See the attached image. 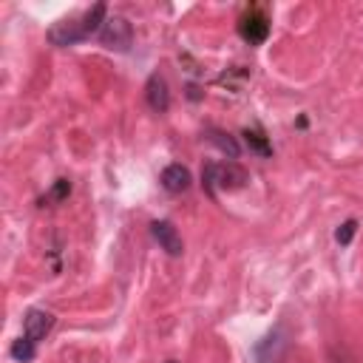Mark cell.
I'll return each instance as SVG.
<instances>
[{
    "label": "cell",
    "instance_id": "obj_13",
    "mask_svg": "<svg viewBox=\"0 0 363 363\" xmlns=\"http://www.w3.org/2000/svg\"><path fill=\"white\" fill-rule=\"evenodd\" d=\"M69 194H71V182H69V179H57V182H54V188L49 191V196H43V199H40V205H54V202H63Z\"/></svg>",
    "mask_w": 363,
    "mask_h": 363
},
{
    "label": "cell",
    "instance_id": "obj_1",
    "mask_svg": "<svg viewBox=\"0 0 363 363\" xmlns=\"http://www.w3.org/2000/svg\"><path fill=\"white\" fill-rule=\"evenodd\" d=\"M202 179H205L208 194H216V188H225V191H239V188H244L247 173H244L236 162H225V165L210 162V165H205Z\"/></svg>",
    "mask_w": 363,
    "mask_h": 363
},
{
    "label": "cell",
    "instance_id": "obj_14",
    "mask_svg": "<svg viewBox=\"0 0 363 363\" xmlns=\"http://www.w3.org/2000/svg\"><path fill=\"white\" fill-rule=\"evenodd\" d=\"M355 233H357V222H355V219H349V222H343V225L335 230V242H338L340 247H346V244H352Z\"/></svg>",
    "mask_w": 363,
    "mask_h": 363
},
{
    "label": "cell",
    "instance_id": "obj_7",
    "mask_svg": "<svg viewBox=\"0 0 363 363\" xmlns=\"http://www.w3.org/2000/svg\"><path fill=\"white\" fill-rule=\"evenodd\" d=\"M191 182H194V176L185 165H167L162 170V188L167 194H185L191 188Z\"/></svg>",
    "mask_w": 363,
    "mask_h": 363
},
{
    "label": "cell",
    "instance_id": "obj_12",
    "mask_svg": "<svg viewBox=\"0 0 363 363\" xmlns=\"http://www.w3.org/2000/svg\"><path fill=\"white\" fill-rule=\"evenodd\" d=\"M9 355H12L15 360H20V363H32V360L37 357V343H35V340H29V338L23 335V338H18V340L12 343Z\"/></svg>",
    "mask_w": 363,
    "mask_h": 363
},
{
    "label": "cell",
    "instance_id": "obj_16",
    "mask_svg": "<svg viewBox=\"0 0 363 363\" xmlns=\"http://www.w3.org/2000/svg\"><path fill=\"white\" fill-rule=\"evenodd\" d=\"M188 97H191V100H199L202 94H199V88H196V85H188Z\"/></svg>",
    "mask_w": 363,
    "mask_h": 363
},
{
    "label": "cell",
    "instance_id": "obj_17",
    "mask_svg": "<svg viewBox=\"0 0 363 363\" xmlns=\"http://www.w3.org/2000/svg\"><path fill=\"white\" fill-rule=\"evenodd\" d=\"M167 363H176V360H167Z\"/></svg>",
    "mask_w": 363,
    "mask_h": 363
},
{
    "label": "cell",
    "instance_id": "obj_4",
    "mask_svg": "<svg viewBox=\"0 0 363 363\" xmlns=\"http://www.w3.org/2000/svg\"><path fill=\"white\" fill-rule=\"evenodd\" d=\"M150 236L159 242V247L167 253V256H173V258H179L182 253H185V242H182V236H179V230L170 225V222H153L150 225Z\"/></svg>",
    "mask_w": 363,
    "mask_h": 363
},
{
    "label": "cell",
    "instance_id": "obj_2",
    "mask_svg": "<svg viewBox=\"0 0 363 363\" xmlns=\"http://www.w3.org/2000/svg\"><path fill=\"white\" fill-rule=\"evenodd\" d=\"M100 40L105 49H114V52H128L133 46V29L125 18H108L102 32H100Z\"/></svg>",
    "mask_w": 363,
    "mask_h": 363
},
{
    "label": "cell",
    "instance_id": "obj_10",
    "mask_svg": "<svg viewBox=\"0 0 363 363\" xmlns=\"http://www.w3.org/2000/svg\"><path fill=\"white\" fill-rule=\"evenodd\" d=\"M105 15H108V6H105V4H97L94 9H88V12H85L83 26H85V35H88V37L102 32V26H105V20H108Z\"/></svg>",
    "mask_w": 363,
    "mask_h": 363
},
{
    "label": "cell",
    "instance_id": "obj_8",
    "mask_svg": "<svg viewBox=\"0 0 363 363\" xmlns=\"http://www.w3.org/2000/svg\"><path fill=\"white\" fill-rule=\"evenodd\" d=\"M145 97H148V105L156 114H165L170 108V91H167V83H165L162 74H150V80L145 85Z\"/></svg>",
    "mask_w": 363,
    "mask_h": 363
},
{
    "label": "cell",
    "instance_id": "obj_9",
    "mask_svg": "<svg viewBox=\"0 0 363 363\" xmlns=\"http://www.w3.org/2000/svg\"><path fill=\"white\" fill-rule=\"evenodd\" d=\"M284 343H287V340H281V338H278V332L267 335V338L256 346V357H258V363H275V360H278V355H281V349H284Z\"/></svg>",
    "mask_w": 363,
    "mask_h": 363
},
{
    "label": "cell",
    "instance_id": "obj_6",
    "mask_svg": "<svg viewBox=\"0 0 363 363\" xmlns=\"http://www.w3.org/2000/svg\"><path fill=\"white\" fill-rule=\"evenodd\" d=\"M239 35H242L250 46H261V43L267 40V35H270V23H267V18H264L261 12H250V15H244L242 23H239Z\"/></svg>",
    "mask_w": 363,
    "mask_h": 363
},
{
    "label": "cell",
    "instance_id": "obj_3",
    "mask_svg": "<svg viewBox=\"0 0 363 363\" xmlns=\"http://www.w3.org/2000/svg\"><path fill=\"white\" fill-rule=\"evenodd\" d=\"M85 37H88V35H85V26H83V20H77V18H66V20H60V23H54V26L49 29L52 46H60V49L77 46V43H83Z\"/></svg>",
    "mask_w": 363,
    "mask_h": 363
},
{
    "label": "cell",
    "instance_id": "obj_15",
    "mask_svg": "<svg viewBox=\"0 0 363 363\" xmlns=\"http://www.w3.org/2000/svg\"><path fill=\"white\" fill-rule=\"evenodd\" d=\"M244 136H247V142H250V145H253V148H256L261 156H270V145H267V142H264L258 133H250V131H247Z\"/></svg>",
    "mask_w": 363,
    "mask_h": 363
},
{
    "label": "cell",
    "instance_id": "obj_5",
    "mask_svg": "<svg viewBox=\"0 0 363 363\" xmlns=\"http://www.w3.org/2000/svg\"><path fill=\"white\" fill-rule=\"evenodd\" d=\"M54 326V315L46 312V309H29L26 318H23V335L35 343H40Z\"/></svg>",
    "mask_w": 363,
    "mask_h": 363
},
{
    "label": "cell",
    "instance_id": "obj_11",
    "mask_svg": "<svg viewBox=\"0 0 363 363\" xmlns=\"http://www.w3.org/2000/svg\"><path fill=\"white\" fill-rule=\"evenodd\" d=\"M208 142L210 145H216L222 153H227L230 159H236L239 156V142L230 136V133H225V131H216V128H210L208 131Z\"/></svg>",
    "mask_w": 363,
    "mask_h": 363
}]
</instances>
